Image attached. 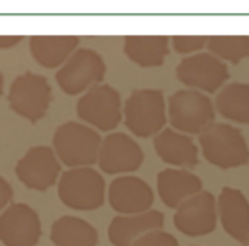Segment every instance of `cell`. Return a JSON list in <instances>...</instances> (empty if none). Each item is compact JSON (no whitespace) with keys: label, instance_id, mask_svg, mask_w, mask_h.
I'll return each mask as SVG.
<instances>
[{"label":"cell","instance_id":"cell-1","mask_svg":"<svg viewBox=\"0 0 249 246\" xmlns=\"http://www.w3.org/2000/svg\"><path fill=\"white\" fill-rule=\"evenodd\" d=\"M199 144L205 160L223 170L249 163V147L243 134L227 123H213L201 135Z\"/></svg>","mask_w":249,"mask_h":246},{"label":"cell","instance_id":"cell-2","mask_svg":"<svg viewBox=\"0 0 249 246\" xmlns=\"http://www.w3.org/2000/svg\"><path fill=\"white\" fill-rule=\"evenodd\" d=\"M101 137L91 128L78 122H66L54 131L53 148L59 160L75 167H88L98 163Z\"/></svg>","mask_w":249,"mask_h":246},{"label":"cell","instance_id":"cell-3","mask_svg":"<svg viewBox=\"0 0 249 246\" xmlns=\"http://www.w3.org/2000/svg\"><path fill=\"white\" fill-rule=\"evenodd\" d=\"M124 125L140 138L159 135L169 117H166V100L160 89H135L123 105Z\"/></svg>","mask_w":249,"mask_h":246},{"label":"cell","instance_id":"cell-4","mask_svg":"<svg viewBox=\"0 0 249 246\" xmlns=\"http://www.w3.org/2000/svg\"><path fill=\"white\" fill-rule=\"evenodd\" d=\"M169 122L178 132L202 134L214 123L211 100L198 89H179L169 97Z\"/></svg>","mask_w":249,"mask_h":246},{"label":"cell","instance_id":"cell-5","mask_svg":"<svg viewBox=\"0 0 249 246\" xmlns=\"http://www.w3.org/2000/svg\"><path fill=\"white\" fill-rule=\"evenodd\" d=\"M57 193L63 205L76 211H92L104 204L106 183L97 170L75 167L62 175Z\"/></svg>","mask_w":249,"mask_h":246},{"label":"cell","instance_id":"cell-6","mask_svg":"<svg viewBox=\"0 0 249 246\" xmlns=\"http://www.w3.org/2000/svg\"><path fill=\"white\" fill-rule=\"evenodd\" d=\"M52 100V87L47 78L30 70L14 79L8 94L11 108L31 123H37L44 119Z\"/></svg>","mask_w":249,"mask_h":246},{"label":"cell","instance_id":"cell-7","mask_svg":"<svg viewBox=\"0 0 249 246\" xmlns=\"http://www.w3.org/2000/svg\"><path fill=\"white\" fill-rule=\"evenodd\" d=\"M78 117L94 128L110 132L122 120V98L117 89L107 84L89 88L76 103Z\"/></svg>","mask_w":249,"mask_h":246},{"label":"cell","instance_id":"cell-8","mask_svg":"<svg viewBox=\"0 0 249 246\" xmlns=\"http://www.w3.org/2000/svg\"><path fill=\"white\" fill-rule=\"evenodd\" d=\"M106 63L92 49H78L57 70L56 81L68 95H78L104 79Z\"/></svg>","mask_w":249,"mask_h":246},{"label":"cell","instance_id":"cell-9","mask_svg":"<svg viewBox=\"0 0 249 246\" xmlns=\"http://www.w3.org/2000/svg\"><path fill=\"white\" fill-rule=\"evenodd\" d=\"M229 68L224 62L210 53H196L180 60L176 78L189 89L215 92L229 79Z\"/></svg>","mask_w":249,"mask_h":246},{"label":"cell","instance_id":"cell-10","mask_svg":"<svg viewBox=\"0 0 249 246\" xmlns=\"http://www.w3.org/2000/svg\"><path fill=\"white\" fill-rule=\"evenodd\" d=\"M217 201L208 191H202L183 201L173 215L175 227L188 237H201L217 227Z\"/></svg>","mask_w":249,"mask_h":246},{"label":"cell","instance_id":"cell-11","mask_svg":"<svg viewBox=\"0 0 249 246\" xmlns=\"http://www.w3.org/2000/svg\"><path fill=\"white\" fill-rule=\"evenodd\" d=\"M60 167L57 156L50 147L37 145L17 163L15 173L28 189L46 192L57 182Z\"/></svg>","mask_w":249,"mask_h":246},{"label":"cell","instance_id":"cell-12","mask_svg":"<svg viewBox=\"0 0 249 246\" xmlns=\"http://www.w3.org/2000/svg\"><path fill=\"white\" fill-rule=\"evenodd\" d=\"M40 237V215L28 204H11L0 215V240L5 246H36Z\"/></svg>","mask_w":249,"mask_h":246},{"label":"cell","instance_id":"cell-13","mask_svg":"<svg viewBox=\"0 0 249 246\" xmlns=\"http://www.w3.org/2000/svg\"><path fill=\"white\" fill-rule=\"evenodd\" d=\"M144 163V151L129 135L123 132L108 134L98 151V166L107 175L132 173Z\"/></svg>","mask_w":249,"mask_h":246},{"label":"cell","instance_id":"cell-14","mask_svg":"<svg viewBox=\"0 0 249 246\" xmlns=\"http://www.w3.org/2000/svg\"><path fill=\"white\" fill-rule=\"evenodd\" d=\"M110 207L123 215H135L150 211L154 204L151 186L137 176L116 177L108 186Z\"/></svg>","mask_w":249,"mask_h":246},{"label":"cell","instance_id":"cell-15","mask_svg":"<svg viewBox=\"0 0 249 246\" xmlns=\"http://www.w3.org/2000/svg\"><path fill=\"white\" fill-rule=\"evenodd\" d=\"M217 212L224 231L240 245H249V202L242 191L224 186L217 198Z\"/></svg>","mask_w":249,"mask_h":246},{"label":"cell","instance_id":"cell-16","mask_svg":"<svg viewBox=\"0 0 249 246\" xmlns=\"http://www.w3.org/2000/svg\"><path fill=\"white\" fill-rule=\"evenodd\" d=\"M163 224L164 215L156 210L135 215H117L111 220L107 234L113 246H134L140 237L153 230H160Z\"/></svg>","mask_w":249,"mask_h":246},{"label":"cell","instance_id":"cell-17","mask_svg":"<svg viewBox=\"0 0 249 246\" xmlns=\"http://www.w3.org/2000/svg\"><path fill=\"white\" fill-rule=\"evenodd\" d=\"M157 191L163 204L178 208L183 201L202 192V180L188 169H164L157 175Z\"/></svg>","mask_w":249,"mask_h":246},{"label":"cell","instance_id":"cell-18","mask_svg":"<svg viewBox=\"0 0 249 246\" xmlns=\"http://www.w3.org/2000/svg\"><path fill=\"white\" fill-rule=\"evenodd\" d=\"M154 150L157 156L169 166L176 169H194L198 158V147L194 140L173 129H163L154 138Z\"/></svg>","mask_w":249,"mask_h":246},{"label":"cell","instance_id":"cell-19","mask_svg":"<svg viewBox=\"0 0 249 246\" xmlns=\"http://www.w3.org/2000/svg\"><path fill=\"white\" fill-rule=\"evenodd\" d=\"M78 44L79 38L75 35H34L30 40V52L38 65L54 69L68 62Z\"/></svg>","mask_w":249,"mask_h":246},{"label":"cell","instance_id":"cell-20","mask_svg":"<svg viewBox=\"0 0 249 246\" xmlns=\"http://www.w3.org/2000/svg\"><path fill=\"white\" fill-rule=\"evenodd\" d=\"M123 52L132 63L141 68H157L169 56V37L128 35L123 41Z\"/></svg>","mask_w":249,"mask_h":246},{"label":"cell","instance_id":"cell-21","mask_svg":"<svg viewBox=\"0 0 249 246\" xmlns=\"http://www.w3.org/2000/svg\"><path fill=\"white\" fill-rule=\"evenodd\" d=\"M54 246H97L98 231L92 224L75 215H63L52 224Z\"/></svg>","mask_w":249,"mask_h":246},{"label":"cell","instance_id":"cell-22","mask_svg":"<svg viewBox=\"0 0 249 246\" xmlns=\"http://www.w3.org/2000/svg\"><path fill=\"white\" fill-rule=\"evenodd\" d=\"M215 108L231 122L249 125V84L233 82L215 95Z\"/></svg>","mask_w":249,"mask_h":246},{"label":"cell","instance_id":"cell-23","mask_svg":"<svg viewBox=\"0 0 249 246\" xmlns=\"http://www.w3.org/2000/svg\"><path fill=\"white\" fill-rule=\"evenodd\" d=\"M208 50L223 60L234 65L240 63L249 56V37L248 35H214L210 37Z\"/></svg>","mask_w":249,"mask_h":246},{"label":"cell","instance_id":"cell-24","mask_svg":"<svg viewBox=\"0 0 249 246\" xmlns=\"http://www.w3.org/2000/svg\"><path fill=\"white\" fill-rule=\"evenodd\" d=\"M210 37L205 35H175L172 37L173 49L180 54H189L202 50L208 44Z\"/></svg>","mask_w":249,"mask_h":246},{"label":"cell","instance_id":"cell-25","mask_svg":"<svg viewBox=\"0 0 249 246\" xmlns=\"http://www.w3.org/2000/svg\"><path fill=\"white\" fill-rule=\"evenodd\" d=\"M134 246H179L178 239L163 230H153L140 237Z\"/></svg>","mask_w":249,"mask_h":246},{"label":"cell","instance_id":"cell-26","mask_svg":"<svg viewBox=\"0 0 249 246\" xmlns=\"http://www.w3.org/2000/svg\"><path fill=\"white\" fill-rule=\"evenodd\" d=\"M14 196V189L11 186V183L0 176V211H2L12 199Z\"/></svg>","mask_w":249,"mask_h":246},{"label":"cell","instance_id":"cell-27","mask_svg":"<svg viewBox=\"0 0 249 246\" xmlns=\"http://www.w3.org/2000/svg\"><path fill=\"white\" fill-rule=\"evenodd\" d=\"M24 40L22 35H0V50H9Z\"/></svg>","mask_w":249,"mask_h":246},{"label":"cell","instance_id":"cell-28","mask_svg":"<svg viewBox=\"0 0 249 246\" xmlns=\"http://www.w3.org/2000/svg\"><path fill=\"white\" fill-rule=\"evenodd\" d=\"M3 84H5V79H3V75L0 72V95L3 94Z\"/></svg>","mask_w":249,"mask_h":246},{"label":"cell","instance_id":"cell-29","mask_svg":"<svg viewBox=\"0 0 249 246\" xmlns=\"http://www.w3.org/2000/svg\"><path fill=\"white\" fill-rule=\"evenodd\" d=\"M194 246H199V245H194Z\"/></svg>","mask_w":249,"mask_h":246}]
</instances>
